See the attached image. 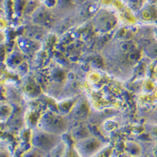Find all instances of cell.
I'll use <instances>...</instances> for the list:
<instances>
[{"mask_svg":"<svg viewBox=\"0 0 157 157\" xmlns=\"http://www.w3.org/2000/svg\"><path fill=\"white\" fill-rule=\"evenodd\" d=\"M121 48L124 52H132L135 48V46L132 43L125 42L121 45Z\"/></svg>","mask_w":157,"mask_h":157,"instance_id":"6da1fadb","label":"cell"},{"mask_svg":"<svg viewBox=\"0 0 157 157\" xmlns=\"http://www.w3.org/2000/svg\"><path fill=\"white\" fill-rule=\"evenodd\" d=\"M97 146V143L95 141H91L90 142V144H87V145L86 147V148L88 150H93Z\"/></svg>","mask_w":157,"mask_h":157,"instance_id":"277c9868","label":"cell"},{"mask_svg":"<svg viewBox=\"0 0 157 157\" xmlns=\"http://www.w3.org/2000/svg\"><path fill=\"white\" fill-rule=\"evenodd\" d=\"M148 52L151 56L157 57V44H153L148 47Z\"/></svg>","mask_w":157,"mask_h":157,"instance_id":"7a4b0ae2","label":"cell"},{"mask_svg":"<svg viewBox=\"0 0 157 157\" xmlns=\"http://www.w3.org/2000/svg\"><path fill=\"white\" fill-rule=\"evenodd\" d=\"M139 58V55L136 53H135V52H132L129 54L128 56V59L130 62H135Z\"/></svg>","mask_w":157,"mask_h":157,"instance_id":"3957f363","label":"cell"},{"mask_svg":"<svg viewBox=\"0 0 157 157\" xmlns=\"http://www.w3.org/2000/svg\"><path fill=\"white\" fill-rule=\"evenodd\" d=\"M156 8H157V6H156Z\"/></svg>","mask_w":157,"mask_h":157,"instance_id":"5b68a950","label":"cell"}]
</instances>
